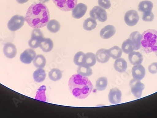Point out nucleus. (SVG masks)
Returning a JSON list of instances; mask_svg holds the SVG:
<instances>
[{"instance_id": "1", "label": "nucleus", "mask_w": 157, "mask_h": 118, "mask_svg": "<svg viewBox=\"0 0 157 118\" xmlns=\"http://www.w3.org/2000/svg\"><path fill=\"white\" fill-rule=\"evenodd\" d=\"M49 18V10L46 5L41 2H35L28 8L25 21L32 28H40L47 26Z\"/></svg>"}, {"instance_id": "2", "label": "nucleus", "mask_w": 157, "mask_h": 118, "mask_svg": "<svg viewBox=\"0 0 157 118\" xmlns=\"http://www.w3.org/2000/svg\"><path fill=\"white\" fill-rule=\"evenodd\" d=\"M71 93L77 99H85L92 91L93 86L88 78L75 74L71 76L68 83Z\"/></svg>"}, {"instance_id": "3", "label": "nucleus", "mask_w": 157, "mask_h": 118, "mask_svg": "<svg viewBox=\"0 0 157 118\" xmlns=\"http://www.w3.org/2000/svg\"><path fill=\"white\" fill-rule=\"evenodd\" d=\"M142 51L145 54L157 51V31L148 29L143 33L141 39Z\"/></svg>"}, {"instance_id": "4", "label": "nucleus", "mask_w": 157, "mask_h": 118, "mask_svg": "<svg viewBox=\"0 0 157 118\" xmlns=\"http://www.w3.org/2000/svg\"><path fill=\"white\" fill-rule=\"evenodd\" d=\"M25 18L23 16L16 15L12 17L8 23V27L11 31H16L23 26Z\"/></svg>"}, {"instance_id": "5", "label": "nucleus", "mask_w": 157, "mask_h": 118, "mask_svg": "<svg viewBox=\"0 0 157 118\" xmlns=\"http://www.w3.org/2000/svg\"><path fill=\"white\" fill-rule=\"evenodd\" d=\"M78 0H53L57 8L63 11L73 10L77 4Z\"/></svg>"}, {"instance_id": "6", "label": "nucleus", "mask_w": 157, "mask_h": 118, "mask_svg": "<svg viewBox=\"0 0 157 118\" xmlns=\"http://www.w3.org/2000/svg\"><path fill=\"white\" fill-rule=\"evenodd\" d=\"M44 38V35L39 28H34L32 33L31 38L28 41V45L33 49L37 48Z\"/></svg>"}, {"instance_id": "7", "label": "nucleus", "mask_w": 157, "mask_h": 118, "mask_svg": "<svg viewBox=\"0 0 157 118\" xmlns=\"http://www.w3.org/2000/svg\"><path fill=\"white\" fill-rule=\"evenodd\" d=\"M129 86L131 88V92L135 97L139 98L141 97L143 91L144 90L145 86L140 80L133 79L130 80Z\"/></svg>"}, {"instance_id": "8", "label": "nucleus", "mask_w": 157, "mask_h": 118, "mask_svg": "<svg viewBox=\"0 0 157 118\" xmlns=\"http://www.w3.org/2000/svg\"><path fill=\"white\" fill-rule=\"evenodd\" d=\"M90 16L95 19H98L100 22H104L107 19V15L105 9L99 6L94 7L90 12Z\"/></svg>"}, {"instance_id": "9", "label": "nucleus", "mask_w": 157, "mask_h": 118, "mask_svg": "<svg viewBox=\"0 0 157 118\" xmlns=\"http://www.w3.org/2000/svg\"><path fill=\"white\" fill-rule=\"evenodd\" d=\"M139 20L138 12L136 10H129L127 11L124 16V20L126 24L130 26L136 25Z\"/></svg>"}, {"instance_id": "10", "label": "nucleus", "mask_w": 157, "mask_h": 118, "mask_svg": "<svg viewBox=\"0 0 157 118\" xmlns=\"http://www.w3.org/2000/svg\"><path fill=\"white\" fill-rule=\"evenodd\" d=\"M36 54L34 50L27 49L20 55V60L22 63L25 64H30L34 60Z\"/></svg>"}, {"instance_id": "11", "label": "nucleus", "mask_w": 157, "mask_h": 118, "mask_svg": "<svg viewBox=\"0 0 157 118\" xmlns=\"http://www.w3.org/2000/svg\"><path fill=\"white\" fill-rule=\"evenodd\" d=\"M88 7L87 5L82 3H79L72 10V15L74 18L80 19L87 12Z\"/></svg>"}, {"instance_id": "12", "label": "nucleus", "mask_w": 157, "mask_h": 118, "mask_svg": "<svg viewBox=\"0 0 157 118\" xmlns=\"http://www.w3.org/2000/svg\"><path fill=\"white\" fill-rule=\"evenodd\" d=\"M122 97V93L117 88L111 89L108 95L109 102L112 104H118L121 103Z\"/></svg>"}, {"instance_id": "13", "label": "nucleus", "mask_w": 157, "mask_h": 118, "mask_svg": "<svg viewBox=\"0 0 157 118\" xmlns=\"http://www.w3.org/2000/svg\"><path fill=\"white\" fill-rule=\"evenodd\" d=\"M3 51L5 56L9 59L14 58L17 54L16 47L11 43H5L3 47Z\"/></svg>"}, {"instance_id": "14", "label": "nucleus", "mask_w": 157, "mask_h": 118, "mask_svg": "<svg viewBox=\"0 0 157 118\" xmlns=\"http://www.w3.org/2000/svg\"><path fill=\"white\" fill-rule=\"evenodd\" d=\"M132 73L134 79L142 80L145 77L146 71L143 66L141 64L136 65L132 68Z\"/></svg>"}, {"instance_id": "15", "label": "nucleus", "mask_w": 157, "mask_h": 118, "mask_svg": "<svg viewBox=\"0 0 157 118\" xmlns=\"http://www.w3.org/2000/svg\"><path fill=\"white\" fill-rule=\"evenodd\" d=\"M116 33V29L113 26L109 25L102 28L100 32L101 38L104 39H107L112 38Z\"/></svg>"}, {"instance_id": "16", "label": "nucleus", "mask_w": 157, "mask_h": 118, "mask_svg": "<svg viewBox=\"0 0 157 118\" xmlns=\"http://www.w3.org/2000/svg\"><path fill=\"white\" fill-rule=\"evenodd\" d=\"M97 61L101 63H105L110 60L108 50L105 49H100L97 51L96 54Z\"/></svg>"}, {"instance_id": "17", "label": "nucleus", "mask_w": 157, "mask_h": 118, "mask_svg": "<svg viewBox=\"0 0 157 118\" xmlns=\"http://www.w3.org/2000/svg\"><path fill=\"white\" fill-rule=\"evenodd\" d=\"M129 62L133 65L141 64L143 61V55L138 51H132L128 55Z\"/></svg>"}, {"instance_id": "18", "label": "nucleus", "mask_w": 157, "mask_h": 118, "mask_svg": "<svg viewBox=\"0 0 157 118\" xmlns=\"http://www.w3.org/2000/svg\"><path fill=\"white\" fill-rule=\"evenodd\" d=\"M53 42L51 39L44 38L40 42L39 47L42 51L45 53H48L53 49Z\"/></svg>"}, {"instance_id": "19", "label": "nucleus", "mask_w": 157, "mask_h": 118, "mask_svg": "<svg viewBox=\"0 0 157 118\" xmlns=\"http://www.w3.org/2000/svg\"><path fill=\"white\" fill-rule=\"evenodd\" d=\"M129 39L133 43L135 50H138L141 47L142 35L138 31L132 32L129 36Z\"/></svg>"}, {"instance_id": "20", "label": "nucleus", "mask_w": 157, "mask_h": 118, "mask_svg": "<svg viewBox=\"0 0 157 118\" xmlns=\"http://www.w3.org/2000/svg\"><path fill=\"white\" fill-rule=\"evenodd\" d=\"M153 4L151 2L149 1H143L139 3L138 6L139 11L143 12V13H149L152 12Z\"/></svg>"}, {"instance_id": "21", "label": "nucleus", "mask_w": 157, "mask_h": 118, "mask_svg": "<svg viewBox=\"0 0 157 118\" xmlns=\"http://www.w3.org/2000/svg\"><path fill=\"white\" fill-rule=\"evenodd\" d=\"M127 67L128 65L127 62L125 59L121 58L116 59L114 63V68L119 72H124L127 70Z\"/></svg>"}, {"instance_id": "22", "label": "nucleus", "mask_w": 157, "mask_h": 118, "mask_svg": "<svg viewBox=\"0 0 157 118\" xmlns=\"http://www.w3.org/2000/svg\"><path fill=\"white\" fill-rule=\"evenodd\" d=\"M46 74L44 69L39 68L33 73V79L37 83L44 82L46 79Z\"/></svg>"}, {"instance_id": "23", "label": "nucleus", "mask_w": 157, "mask_h": 118, "mask_svg": "<svg viewBox=\"0 0 157 118\" xmlns=\"http://www.w3.org/2000/svg\"><path fill=\"white\" fill-rule=\"evenodd\" d=\"M77 71L78 74L86 77H89L92 75L93 74L91 68L85 64L79 66Z\"/></svg>"}, {"instance_id": "24", "label": "nucleus", "mask_w": 157, "mask_h": 118, "mask_svg": "<svg viewBox=\"0 0 157 118\" xmlns=\"http://www.w3.org/2000/svg\"><path fill=\"white\" fill-rule=\"evenodd\" d=\"M48 30L53 33H56L60 29V24L59 21L55 19L49 20L47 25Z\"/></svg>"}, {"instance_id": "25", "label": "nucleus", "mask_w": 157, "mask_h": 118, "mask_svg": "<svg viewBox=\"0 0 157 118\" xmlns=\"http://www.w3.org/2000/svg\"><path fill=\"white\" fill-rule=\"evenodd\" d=\"M33 64L36 68L43 69L46 64V59L42 55H37L33 60Z\"/></svg>"}, {"instance_id": "26", "label": "nucleus", "mask_w": 157, "mask_h": 118, "mask_svg": "<svg viewBox=\"0 0 157 118\" xmlns=\"http://www.w3.org/2000/svg\"><path fill=\"white\" fill-rule=\"evenodd\" d=\"M108 50L109 55L114 60H116L121 57L122 54V50L118 46H114Z\"/></svg>"}, {"instance_id": "27", "label": "nucleus", "mask_w": 157, "mask_h": 118, "mask_svg": "<svg viewBox=\"0 0 157 118\" xmlns=\"http://www.w3.org/2000/svg\"><path fill=\"white\" fill-rule=\"evenodd\" d=\"M97 22L96 19L92 18H89L86 19L83 24V27L85 31H91L96 28Z\"/></svg>"}, {"instance_id": "28", "label": "nucleus", "mask_w": 157, "mask_h": 118, "mask_svg": "<svg viewBox=\"0 0 157 118\" xmlns=\"http://www.w3.org/2000/svg\"><path fill=\"white\" fill-rule=\"evenodd\" d=\"M86 62V55L82 51H78L75 55L74 62L76 65L81 66L85 64Z\"/></svg>"}, {"instance_id": "29", "label": "nucleus", "mask_w": 157, "mask_h": 118, "mask_svg": "<svg viewBox=\"0 0 157 118\" xmlns=\"http://www.w3.org/2000/svg\"><path fill=\"white\" fill-rule=\"evenodd\" d=\"M121 49L124 53L129 54L135 50L134 44L130 39L126 40L122 43Z\"/></svg>"}, {"instance_id": "30", "label": "nucleus", "mask_w": 157, "mask_h": 118, "mask_svg": "<svg viewBox=\"0 0 157 118\" xmlns=\"http://www.w3.org/2000/svg\"><path fill=\"white\" fill-rule=\"evenodd\" d=\"M107 85V78L105 77H100L96 81V88L98 91H103L106 88Z\"/></svg>"}, {"instance_id": "31", "label": "nucleus", "mask_w": 157, "mask_h": 118, "mask_svg": "<svg viewBox=\"0 0 157 118\" xmlns=\"http://www.w3.org/2000/svg\"><path fill=\"white\" fill-rule=\"evenodd\" d=\"M62 72L61 71L56 68L52 69L48 73L49 79L53 81L59 80L62 78Z\"/></svg>"}, {"instance_id": "32", "label": "nucleus", "mask_w": 157, "mask_h": 118, "mask_svg": "<svg viewBox=\"0 0 157 118\" xmlns=\"http://www.w3.org/2000/svg\"><path fill=\"white\" fill-rule=\"evenodd\" d=\"M86 62L85 64L90 67H93L96 64L97 62L96 55L92 53H88L86 54Z\"/></svg>"}, {"instance_id": "33", "label": "nucleus", "mask_w": 157, "mask_h": 118, "mask_svg": "<svg viewBox=\"0 0 157 118\" xmlns=\"http://www.w3.org/2000/svg\"><path fill=\"white\" fill-rule=\"evenodd\" d=\"M46 90V86H43L40 87L38 90L37 92L35 99L45 102L46 101V97L45 96Z\"/></svg>"}, {"instance_id": "34", "label": "nucleus", "mask_w": 157, "mask_h": 118, "mask_svg": "<svg viewBox=\"0 0 157 118\" xmlns=\"http://www.w3.org/2000/svg\"><path fill=\"white\" fill-rule=\"evenodd\" d=\"M98 3L100 7L104 9H109L111 7L110 0H98Z\"/></svg>"}, {"instance_id": "35", "label": "nucleus", "mask_w": 157, "mask_h": 118, "mask_svg": "<svg viewBox=\"0 0 157 118\" xmlns=\"http://www.w3.org/2000/svg\"><path fill=\"white\" fill-rule=\"evenodd\" d=\"M154 18V14L152 12L149 13H143V15L142 17L143 20L144 21H147V22L153 21Z\"/></svg>"}, {"instance_id": "36", "label": "nucleus", "mask_w": 157, "mask_h": 118, "mask_svg": "<svg viewBox=\"0 0 157 118\" xmlns=\"http://www.w3.org/2000/svg\"><path fill=\"white\" fill-rule=\"evenodd\" d=\"M149 72L151 74H156L157 73V63H153L149 65L148 67Z\"/></svg>"}, {"instance_id": "37", "label": "nucleus", "mask_w": 157, "mask_h": 118, "mask_svg": "<svg viewBox=\"0 0 157 118\" xmlns=\"http://www.w3.org/2000/svg\"><path fill=\"white\" fill-rule=\"evenodd\" d=\"M29 0H16L17 3L19 4H24V3H26Z\"/></svg>"}, {"instance_id": "38", "label": "nucleus", "mask_w": 157, "mask_h": 118, "mask_svg": "<svg viewBox=\"0 0 157 118\" xmlns=\"http://www.w3.org/2000/svg\"><path fill=\"white\" fill-rule=\"evenodd\" d=\"M49 0H39V2L41 3H44L45 2H48L49 1Z\"/></svg>"}, {"instance_id": "39", "label": "nucleus", "mask_w": 157, "mask_h": 118, "mask_svg": "<svg viewBox=\"0 0 157 118\" xmlns=\"http://www.w3.org/2000/svg\"><path fill=\"white\" fill-rule=\"evenodd\" d=\"M155 54H156V56H157V51L155 53Z\"/></svg>"}]
</instances>
